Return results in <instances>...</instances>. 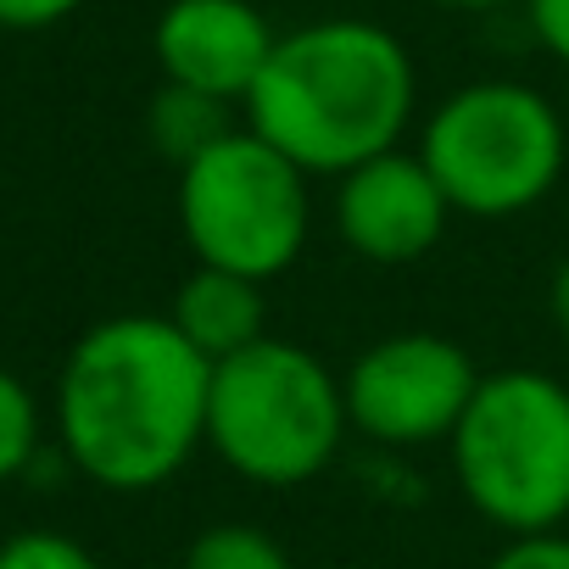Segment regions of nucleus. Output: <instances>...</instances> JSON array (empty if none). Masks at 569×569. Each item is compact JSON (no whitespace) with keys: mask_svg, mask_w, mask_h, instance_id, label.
I'll use <instances>...</instances> for the list:
<instances>
[{"mask_svg":"<svg viewBox=\"0 0 569 569\" xmlns=\"http://www.w3.org/2000/svg\"><path fill=\"white\" fill-rule=\"evenodd\" d=\"M419 107L408 46L369 18H319L279 34L246 96V129L284 151L308 179H341L402 146Z\"/></svg>","mask_w":569,"mask_h":569,"instance_id":"f03ea898","label":"nucleus"},{"mask_svg":"<svg viewBox=\"0 0 569 569\" xmlns=\"http://www.w3.org/2000/svg\"><path fill=\"white\" fill-rule=\"evenodd\" d=\"M330 218H336V234L352 246V257L375 268H408L441 246L458 212L447 190L436 184V173L425 168V157L397 146L336 179Z\"/></svg>","mask_w":569,"mask_h":569,"instance_id":"6e6552de","label":"nucleus"},{"mask_svg":"<svg viewBox=\"0 0 569 569\" xmlns=\"http://www.w3.org/2000/svg\"><path fill=\"white\" fill-rule=\"evenodd\" d=\"M480 386L475 358L436 330L380 336L347 375V419L375 447H436L452 441L469 397Z\"/></svg>","mask_w":569,"mask_h":569,"instance_id":"0eeeda50","label":"nucleus"},{"mask_svg":"<svg viewBox=\"0 0 569 569\" xmlns=\"http://www.w3.org/2000/svg\"><path fill=\"white\" fill-rule=\"evenodd\" d=\"M179 569H297V563H291V552H284L262 525L223 519V525H207L184 547V563Z\"/></svg>","mask_w":569,"mask_h":569,"instance_id":"f8f14e48","label":"nucleus"},{"mask_svg":"<svg viewBox=\"0 0 569 569\" xmlns=\"http://www.w3.org/2000/svg\"><path fill=\"white\" fill-rule=\"evenodd\" d=\"M519 7H525V18H530L536 46H541L552 62L569 68V0H519Z\"/></svg>","mask_w":569,"mask_h":569,"instance_id":"f3484780","label":"nucleus"},{"mask_svg":"<svg viewBox=\"0 0 569 569\" xmlns=\"http://www.w3.org/2000/svg\"><path fill=\"white\" fill-rule=\"evenodd\" d=\"M34 452H40V402L12 369H0V486L18 480L34 463Z\"/></svg>","mask_w":569,"mask_h":569,"instance_id":"ddd939ff","label":"nucleus"},{"mask_svg":"<svg viewBox=\"0 0 569 569\" xmlns=\"http://www.w3.org/2000/svg\"><path fill=\"white\" fill-rule=\"evenodd\" d=\"M352 436L341 375L297 341L262 336L257 347L212 363L207 447L251 486L284 491L319 480Z\"/></svg>","mask_w":569,"mask_h":569,"instance_id":"7ed1b4c3","label":"nucleus"},{"mask_svg":"<svg viewBox=\"0 0 569 569\" xmlns=\"http://www.w3.org/2000/svg\"><path fill=\"white\" fill-rule=\"evenodd\" d=\"M229 129H234V123H229V107L212 101V96H201V90H184V84H162V90L151 96V107H146V134H151V146H157L173 168L196 162V157H201L207 146H218Z\"/></svg>","mask_w":569,"mask_h":569,"instance_id":"9b49d317","label":"nucleus"},{"mask_svg":"<svg viewBox=\"0 0 569 569\" xmlns=\"http://www.w3.org/2000/svg\"><path fill=\"white\" fill-rule=\"evenodd\" d=\"M486 569H569V536H563V530L508 536V547H502Z\"/></svg>","mask_w":569,"mask_h":569,"instance_id":"2eb2a0df","label":"nucleus"},{"mask_svg":"<svg viewBox=\"0 0 569 569\" xmlns=\"http://www.w3.org/2000/svg\"><path fill=\"white\" fill-rule=\"evenodd\" d=\"M179 234L196 262L273 284L291 273L313 234L308 173L262 134L234 123L218 146L179 168Z\"/></svg>","mask_w":569,"mask_h":569,"instance_id":"423d86ee","label":"nucleus"},{"mask_svg":"<svg viewBox=\"0 0 569 569\" xmlns=\"http://www.w3.org/2000/svg\"><path fill=\"white\" fill-rule=\"evenodd\" d=\"M547 313H552V330L563 336V347H569V257L552 268V279H547Z\"/></svg>","mask_w":569,"mask_h":569,"instance_id":"a211bd4d","label":"nucleus"},{"mask_svg":"<svg viewBox=\"0 0 569 569\" xmlns=\"http://www.w3.org/2000/svg\"><path fill=\"white\" fill-rule=\"evenodd\" d=\"M273 46L279 34L251 0H168L151 29L162 84L201 90L223 107H246Z\"/></svg>","mask_w":569,"mask_h":569,"instance_id":"1a4fd4ad","label":"nucleus"},{"mask_svg":"<svg viewBox=\"0 0 569 569\" xmlns=\"http://www.w3.org/2000/svg\"><path fill=\"white\" fill-rule=\"evenodd\" d=\"M469 508L502 536H547L569 519V386L547 369L480 375L452 441Z\"/></svg>","mask_w":569,"mask_h":569,"instance_id":"20e7f679","label":"nucleus"},{"mask_svg":"<svg viewBox=\"0 0 569 569\" xmlns=\"http://www.w3.org/2000/svg\"><path fill=\"white\" fill-rule=\"evenodd\" d=\"M212 363L168 313L90 325L57 375V441L101 491H157L207 447Z\"/></svg>","mask_w":569,"mask_h":569,"instance_id":"f257e3e1","label":"nucleus"},{"mask_svg":"<svg viewBox=\"0 0 569 569\" xmlns=\"http://www.w3.org/2000/svg\"><path fill=\"white\" fill-rule=\"evenodd\" d=\"M168 325L207 363H223V358H234V352H246L268 336V284L246 279V273H229V268L196 262L173 291Z\"/></svg>","mask_w":569,"mask_h":569,"instance_id":"9d476101","label":"nucleus"},{"mask_svg":"<svg viewBox=\"0 0 569 569\" xmlns=\"http://www.w3.org/2000/svg\"><path fill=\"white\" fill-rule=\"evenodd\" d=\"M0 569H101V558L62 530H18L0 541Z\"/></svg>","mask_w":569,"mask_h":569,"instance_id":"4468645a","label":"nucleus"},{"mask_svg":"<svg viewBox=\"0 0 569 569\" xmlns=\"http://www.w3.org/2000/svg\"><path fill=\"white\" fill-rule=\"evenodd\" d=\"M84 0H0V29L12 34H40V29H57L68 23Z\"/></svg>","mask_w":569,"mask_h":569,"instance_id":"dca6fc26","label":"nucleus"},{"mask_svg":"<svg viewBox=\"0 0 569 569\" xmlns=\"http://www.w3.org/2000/svg\"><path fill=\"white\" fill-rule=\"evenodd\" d=\"M425 168L463 218H519L541 207L569 162L558 107L519 79H475L452 90L419 129Z\"/></svg>","mask_w":569,"mask_h":569,"instance_id":"39448f33","label":"nucleus"},{"mask_svg":"<svg viewBox=\"0 0 569 569\" xmlns=\"http://www.w3.org/2000/svg\"><path fill=\"white\" fill-rule=\"evenodd\" d=\"M436 7H452V12H502L513 0H436Z\"/></svg>","mask_w":569,"mask_h":569,"instance_id":"6ab92c4d","label":"nucleus"}]
</instances>
